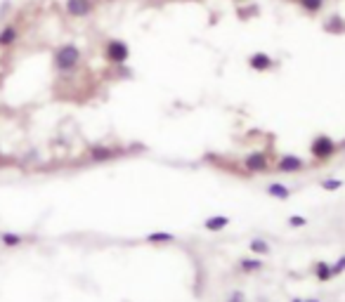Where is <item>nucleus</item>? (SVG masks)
<instances>
[{
	"instance_id": "obj_24",
	"label": "nucleus",
	"mask_w": 345,
	"mask_h": 302,
	"mask_svg": "<svg viewBox=\"0 0 345 302\" xmlns=\"http://www.w3.org/2000/svg\"><path fill=\"white\" fill-rule=\"evenodd\" d=\"M291 302H305V300H303V297H293V300H291Z\"/></svg>"
},
{
	"instance_id": "obj_19",
	"label": "nucleus",
	"mask_w": 345,
	"mask_h": 302,
	"mask_svg": "<svg viewBox=\"0 0 345 302\" xmlns=\"http://www.w3.org/2000/svg\"><path fill=\"white\" fill-rule=\"evenodd\" d=\"M343 184H345V182H343V179H338V177H326V179H322V189H324V192H338Z\"/></svg>"
},
{
	"instance_id": "obj_17",
	"label": "nucleus",
	"mask_w": 345,
	"mask_h": 302,
	"mask_svg": "<svg viewBox=\"0 0 345 302\" xmlns=\"http://www.w3.org/2000/svg\"><path fill=\"white\" fill-rule=\"evenodd\" d=\"M298 5L303 7L305 12L307 14H317V12H322L324 10V5H326V0H296Z\"/></svg>"
},
{
	"instance_id": "obj_10",
	"label": "nucleus",
	"mask_w": 345,
	"mask_h": 302,
	"mask_svg": "<svg viewBox=\"0 0 345 302\" xmlns=\"http://www.w3.org/2000/svg\"><path fill=\"white\" fill-rule=\"evenodd\" d=\"M229 224H232V217H227V215H213V217H206V220H203L206 232H222V229H227Z\"/></svg>"
},
{
	"instance_id": "obj_5",
	"label": "nucleus",
	"mask_w": 345,
	"mask_h": 302,
	"mask_svg": "<svg viewBox=\"0 0 345 302\" xmlns=\"http://www.w3.org/2000/svg\"><path fill=\"white\" fill-rule=\"evenodd\" d=\"M244 168L249 172H267L269 170V156L265 154V151H253V154H249V156L244 158Z\"/></svg>"
},
{
	"instance_id": "obj_16",
	"label": "nucleus",
	"mask_w": 345,
	"mask_h": 302,
	"mask_svg": "<svg viewBox=\"0 0 345 302\" xmlns=\"http://www.w3.org/2000/svg\"><path fill=\"white\" fill-rule=\"evenodd\" d=\"M324 28L329 33H345V21L340 19L338 14H331V17L324 21Z\"/></svg>"
},
{
	"instance_id": "obj_7",
	"label": "nucleus",
	"mask_w": 345,
	"mask_h": 302,
	"mask_svg": "<svg viewBox=\"0 0 345 302\" xmlns=\"http://www.w3.org/2000/svg\"><path fill=\"white\" fill-rule=\"evenodd\" d=\"M249 66L253 71H260V73H265V71H269L272 66H274V59L267 55V52H253V55L249 57Z\"/></svg>"
},
{
	"instance_id": "obj_9",
	"label": "nucleus",
	"mask_w": 345,
	"mask_h": 302,
	"mask_svg": "<svg viewBox=\"0 0 345 302\" xmlns=\"http://www.w3.org/2000/svg\"><path fill=\"white\" fill-rule=\"evenodd\" d=\"M17 41H19V28L14 24H7V26L0 28V48H12Z\"/></svg>"
},
{
	"instance_id": "obj_12",
	"label": "nucleus",
	"mask_w": 345,
	"mask_h": 302,
	"mask_svg": "<svg viewBox=\"0 0 345 302\" xmlns=\"http://www.w3.org/2000/svg\"><path fill=\"white\" fill-rule=\"evenodd\" d=\"M312 274L317 276L322 283H326V281H331V279H333L331 265H329V262H315V269H312Z\"/></svg>"
},
{
	"instance_id": "obj_6",
	"label": "nucleus",
	"mask_w": 345,
	"mask_h": 302,
	"mask_svg": "<svg viewBox=\"0 0 345 302\" xmlns=\"http://www.w3.org/2000/svg\"><path fill=\"white\" fill-rule=\"evenodd\" d=\"M307 168V161H305L303 156H296V154H286V156H279V161H277V170L282 172H300Z\"/></svg>"
},
{
	"instance_id": "obj_13",
	"label": "nucleus",
	"mask_w": 345,
	"mask_h": 302,
	"mask_svg": "<svg viewBox=\"0 0 345 302\" xmlns=\"http://www.w3.org/2000/svg\"><path fill=\"white\" fill-rule=\"evenodd\" d=\"M249 248H251V253H256V255H269V253H272V246H269V241H267V239H260V236L251 239Z\"/></svg>"
},
{
	"instance_id": "obj_3",
	"label": "nucleus",
	"mask_w": 345,
	"mask_h": 302,
	"mask_svg": "<svg viewBox=\"0 0 345 302\" xmlns=\"http://www.w3.org/2000/svg\"><path fill=\"white\" fill-rule=\"evenodd\" d=\"M336 151H338V144H336L329 135H317V137L312 139V144H310V154H312V158H315L317 163L329 161Z\"/></svg>"
},
{
	"instance_id": "obj_20",
	"label": "nucleus",
	"mask_w": 345,
	"mask_h": 302,
	"mask_svg": "<svg viewBox=\"0 0 345 302\" xmlns=\"http://www.w3.org/2000/svg\"><path fill=\"white\" fill-rule=\"evenodd\" d=\"M343 272H345V255H340L338 260L331 265V274H333V276H340Z\"/></svg>"
},
{
	"instance_id": "obj_15",
	"label": "nucleus",
	"mask_w": 345,
	"mask_h": 302,
	"mask_svg": "<svg viewBox=\"0 0 345 302\" xmlns=\"http://www.w3.org/2000/svg\"><path fill=\"white\" fill-rule=\"evenodd\" d=\"M0 243L5 248H17L24 243V236H21V234H14V232H3L0 234Z\"/></svg>"
},
{
	"instance_id": "obj_22",
	"label": "nucleus",
	"mask_w": 345,
	"mask_h": 302,
	"mask_svg": "<svg viewBox=\"0 0 345 302\" xmlns=\"http://www.w3.org/2000/svg\"><path fill=\"white\" fill-rule=\"evenodd\" d=\"M227 302H246V295H244V290H234V293H229Z\"/></svg>"
},
{
	"instance_id": "obj_23",
	"label": "nucleus",
	"mask_w": 345,
	"mask_h": 302,
	"mask_svg": "<svg viewBox=\"0 0 345 302\" xmlns=\"http://www.w3.org/2000/svg\"><path fill=\"white\" fill-rule=\"evenodd\" d=\"M305 302H322V300H317V297H307Z\"/></svg>"
},
{
	"instance_id": "obj_18",
	"label": "nucleus",
	"mask_w": 345,
	"mask_h": 302,
	"mask_svg": "<svg viewBox=\"0 0 345 302\" xmlns=\"http://www.w3.org/2000/svg\"><path fill=\"white\" fill-rule=\"evenodd\" d=\"M265 267L260 260H251V257H246V260H239V269L242 272H246V274H251V272H260V269Z\"/></svg>"
},
{
	"instance_id": "obj_4",
	"label": "nucleus",
	"mask_w": 345,
	"mask_h": 302,
	"mask_svg": "<svg viewBox=\"0 0 345 302\" xmlns=\"http://www.w3.org/2000/svg\"><path fill=\"white\" fill-rule=\"evenodd\" d=\"M95 7H97V0H66V3H64L66 14L74 17V19H85V17H90V14L95 12Z\"/></svg>"
},
{
	"instance_id": "obj_1",
	"label": "nucleus",
	"mask_w": 345,
	"mask_h": 302,
	"mask_svg": "<svg viewBox=\"0 0 345 302\" xmlns=\"http://www.w3.org/2000/svg\"><path fill=\"white\" fill-rule=\"evenodd\" d=\"M83 62V55H81V48H78L76 43H64L59 48L55 50V55H52V64H55V69L59 73H71V71H76Z\"/></svg>"
},
{
	"instance_id": "obj_25",
	"label": "nucleus",
	"mask_w": 345,
	"mask_h": 302,
	"mask_svg": "<svg viewBox=\"0 0 345 302\" xmlns=\"http://www.w3.org/2000/svg\"><path fill=\"white\" fill-rule=\"evenodd\" d=\"M343 144H345V142H343Z\"/></svg>"
},
{
	"instance_id": "obj_21",
	"label": "nucleus",
	"mask_w": 345,
	"mask_h": 302,
	"mask_svg": "<svg viewBox=\"0 0 345 302\" xmlns=\"http://www.w3.org/2000/svg\"><path fill=\"white\" fill-rule=\"evenodd\" d=\"M289 224L291 226H298V229H300V226H307V217H303V215H291Z\"/></svg>"
},
{
	"instance_id": "obj_2",
	"label": "nucleus",
	"mask_w": 345,
	"mask_h": 302,
	"mask_svg": "<svg viewBox=\"0 0 345 302\" xmlns=\"http://www.w3.org/2000/svg\"><path fill=\"white\" fill-rule=\"evenodd\" d=\"M130 57V48L125 41H118V38H111V41L104 43V59L114 66H123Z\"/></svg>"
},
{
	"instance_id": "obj_11",
	"label": "nucleus",
	"mask_w": 345,
	"mask_h": 302,
	"mask_svg": "<svg viewBox=\"0 0 345 302\" xmlns=\"http://www.w3.org/2000/svg\"><path fill=\"white\" fill-rule=\"evenodd\" d=\"M265 194L267 196H272V199L277 201H289L291 199V189L284 182H272V184L265 186Z\"/></svg>"
},
{
	"instance_id": "obj_8",
	"label": "nucleus",
	"mask_w": 345,
	"mask_h": 302,
	"mask_svg": "<svg viewBox=\"0 0 345 302\" xmlns=\"http://www.w3.org/2000/svg\"><path fill=\"white\" fill-rule=\"evenodd\" d=\"M118 151L111 149V146H104V144H95L88 149V158L90 161H95V163H99V161H109V158H114Z\"/></svg>"
},
{
	"instance_id": "obj_14",
	"label": "nucleus",
	"mask_w": 345,
	"mask_h": 302,
	"mask_svg": "<svg viewBox=\"0 0 345 302\" xmlns=\"http://www.w3.org/2000/svg\"><path fill=\"white\" fill-rule=\"evenodd\" d=\"M178 236L172 232H152L147 234V243H175Z\"/></svg>"
}]
</instances>
